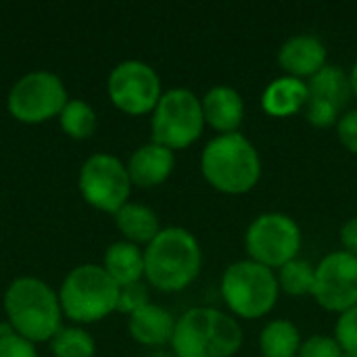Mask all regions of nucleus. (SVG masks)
<instances>
[{
    "label": "nucleus",
    "instance_id": "nucleus-4",
    "mask_svg": "<svg viewBox=\"0 0 357 357\" xmlns=\"http://www.w3.org/2000/svg\"><path fill=\"white\" fill-rule=\"evenodd\" d=\"M169 345L176 357H232L243 347V328L218 307H192L176 320Z\"/></svg>",
    "mask_w": 357,
    "mask_h": 357
},
{
    "label": "nucleus",
    "instance_id": "nucleus-26",
    "mask_svg": "<svg viewBox=\"0 0 357 357\" xmlns=\"http://www.w3.org/2000/svg\"><path fill=\"white\" fill-rule=\"evenodd\" d=\"M335 339L345 354L357 356V305L339 316L335 324Z\"/></svg>",
    "mask_w": 357,
    "mask_h": 357
},
{
    "label": "nucleus",
    "instance_id": "nucleus-23",
    "mask_svg": "<svg viewBox=\"0 0 357 357\" xmlns=\"http://www.w3.org/2000/svg\"><path fill=\"white\" fill-rule=\"evenodd\" d=\"M278 284L280 291H284L291 297H305L314 293V282H316V266L305 261V259H293L284 264L278 274Z\"/></svg>",
    "mask_w": 357,
    "mask_h": 357
},
{
    "label": "nucleus",
    "instance_id": "nucleus-17",
    "mask_svg": "<svg viewBox=\"0 0 357 357\" xmlns=\"http://www.w3.org/2000/svg\"><path fill=\"white\" fill-rule=\"evenodd\" d=\"M307 100H310L307 82L291 75H280L266 86L261 94V109L270 117H291L303 111Z\"/></svg>",
    "mask_w": 357,
    "mask_h": 357
},
{
    "label": "nucleus",
    "instance_id": "nucleus-2",
    "mask_svg": "<svg viewBox=\"0 0 357 357\" xmlns=\"http://www.w3.org/2000/svg\"><path fill=\"white\" fill-rule=\"evenodd\" d=\"M4 314L10 328L29 343H50L63 328L59 293L42 278H15L4 293Z\"/></svg>",
    "mask_w": 357,
    "mask_h": 357
},
{
    "label": "nucleus",
    "instance_id": "nucleus-12",
    "mask_svg": "<svg viewBox=\"0 0 357 357\" xmlns=\"http://www.w3.org/2000/svg\"><path fill=\"white\" fill-rule=\"evenodd\" d=\"M312 297L333 314H343L357 305V257L347 251H333L316 266Z\"/></svg>",
    "mask_w": 357,
    "mask_h": 357
},
{
    "label": "nucleus",
    "instance_id": "nucleus-25",
    "mask_svg": "<svg viewBox=\"0 0 357 357\" xmlns=\"http://www.w3.org/2000/svg\"><path fill=\"white\" fill-rule=\"evenodd\" d=\"M149 303H151V299H149V289L144 282L119 287V299H117V312L119 314H126L130 318L132 314H136L138 310H142Z\"/></svg>",
    "mask_w": 357,
    "mask_h": 357
},
{
    "label": "nucleus",
    "instance_id": "nucleus-27",
    "mask_svg": "<svg viewBox=\"0 0 357 357\" xmlns=\"http://www.w3.org/2000/svg\"><path fill=\"white\" fill-rule=\"evenodd\" d=\"M343 349L335 337L328 335H314L301 343L297 357H341Z\"/></svg>",
    "mask_w": 357,
    "mask_h": 357
},
{
    "label": "nucleus",
    "instance_id": "nucleus-3",
    "mask_svg": "<svg viewBox=\"0 0 357 357\" xmlns=\"http://www.w3.org/2000/svg\"><path fill=\"white\" fill-rule=\"evenodd\" d=\"M201 174L211 188L224 195H245L261 178V157L241 132L218 134L201 153Z\"/></svg>",
    "mask_w": 357,
    "mask_h": 357
},
{
    "label": "nucleus",
    "instance_id": "nucleus-19",
    "mask_svg": "<svg viewBox=\"0 0 357 357\" xmlns=\"http://www.w3.org/2000/svg\"><path fill=\"white\" fill-rule=\"evenodd\" d=\"M115 226L117 230L123 234V238L128 243L134 245H149L159 232H161V222L159 215L155 213V209H151L149 205L142 203H126L115 215Z\"/></svg>",
    "mask_w": 357,
    "mask_h": 357
},
{
    "label": "nucleus",
    "instance_id": "nucleus-28",
    "mask_svg": "<svg viewBox=\"0 0 357 357\" xmlns=\"http://www.w3.org/2000/svg\"><path fill=\"white\" fill-rule=\"evenodd\" d=\"M305 117L307 121L314 126V128H331V126H337L339 119H341V111L324 100H316V98H310L307 105H305Z\"/></svg>",
    "mask_w": 357,
    "mask_h": 357
},
{
    "label": "nucleus",
    "instance_id": "nucleus-13",
    "mask_svg": "<svg viewBox=\"0 0 357 357\" xmlns=\"http://www.w3.org/2000/svg\"><path fill=\"white\" fill-rule=\"evenodd\" d=\"M326 46L318 36L297 33L280 46L278 65L282 67L284 75L305 82L326 65Z\"/></svg>",
    "mask_w": 357,
    "mask_h": 357
},
{
    "label": "nucleus",
    "instance_id": "nucleus-21",
    "mask_svg": "<svg viewBox=\"0 0 357 357\" xmlns=\"http://www.w3.org/2000/svg\"><path fill=\"white\" fill-rule=\"evenodd\" d=\"M301 343V333L291 320H272L259 335L261 357H297Z\"/></svg>",
    "mask_w": 357,
    "mask_h": 357
},
{
    "label": "nucleus",
    "instance_id": "nucleus-29",
    "mask_svg": "<svg viewBox=\"0 0 357 357\" xmlns=\"http://www.w3.org/2000/svg\"><path fill=\"white\" fill-rule=\"evenodd\" d=\"M0 357H38L36 345L17 333L0 337Z\"/></svg>",
    "mask_w": 357,
    "mask_h": 357
},
{
    "label": "nucleus",
    "instance_id": "nucleus-32",
    "mask_svg": "<svg viewBox=\"0 0 357 357\" xmlns=\"http://www.w3.org/2000/svg\"><path fill=\"white\" fill-rule=\"evenodd\" d=\"M349 77H351V88H354V96H357V61H356V65H354V69H351V73H349Z\"/></svg>",
    "mask_w": 357,
    "mask_h": 357
},
{
    "label": "nucleus",
    "instance_id": "nucleus-8",
    "mask_svg": "<svg viewBox=\"0 0 357 357\" xmlns=\"http://www.w3.org/2000/svg\"><path fill=\"white\" fill-rule=\"evenodd\" d=\"M67 102L69 94L63 79L56 73L40 69L25 73L13 84L6 96V111L15 121L40 126L59 119Z\"/></svg>",
    "mask_w": 357,
    "mask_h": 357
},
{
    "label": "nucleus",
    "instance_id": "nucleus-16",
    "mask_svg": "<svg viewBox=\"0 0 357 357\" xmlns=\"http://www.w3.org/2000/svg\"><path fill=\"white\" fill-rule=\"evenodd\" d=\"M174 328H176L174 316L157 303H149L128 318L130 337L144 347L169 345L174 337Z\"/></svg>",
    "mask_w": 357,
    "mask_h": 357
},
{
    "label": "nucleus",
    "instance_id": "nucleus-7",
    "mask_svg": "<svg viewBox=\"0 0 357 357\" xmlns=\"http://www.w3.org/2000/svg\"><path fill=\"white\" fill-rule=\"evenodd\" d=\"M203 130L205 117L201 98L188 88H172L163 92L151 113V140L174 153L195 144Z\"/></svg>",
    "mask_w": 357,
    "mask_h": 357
},
{
    "label": "nucleus",
    "instance_id": "nucleus-33",
    "mask_svg": "<svg viewBox=\"0 0 357 357\" xmlns=\"http://www.w3.org/2000/svg\"><path fill=\"white\" fill-rule=\"evenodd\" d=\"M341 357H357V356H351V354H345V351H343V356Z\"/></svg>",
    "mask_w": 357,
    "mask_h": 357
},
{
    "label": "nucleus",
    "instance_id": "nucleus-30",
    "mask_svg": "<svg viewBox=\"0 0 357 357\" xmlns=\"http://www.w3.org/2000/svg\"><path fill=\"white\" fill-rule=\"evenodd\" d=\"M337 134H339L341 144L349 153L357 155V109H351L345 115H341L337 123Z\"/></svg>",
    "mask_w": 357,
    "mask_h": 357
},
{
    "label": "nucleus",
    "instance_id": "nucleus-10",
    "mask_svg": "<svg viewBox=\"0 0 357 357\" xmlns=\"http://www.w3.org/2000/svg\"><path fill=\"white\" fill-rule=\"evenodd\" d=\"M77 186L90 207L111 215L130 203L132 195V180L126 163L109 153H96L84 161Z\"/></svg>",
    "mask_w": 357,
    "mask_h": 357
},
{
    "label": "nucleus",
    "instance_id": "nucleus-9",
    "mask_svg": "<svg viewBox=\"0 0 357 357\" xmlns=\"http://www.w3.org/2000/svg\"><path fill=\"white\" fill-rule=\"evenodd\" d=\"M245 249L249 259L270 270H280L284 264L297 259L301 251V228L287 213H261L247 228Z\"/></svg>",
    "mask_w": 357,
    "mask_h": 357
},
{
    "label": "nucleus",
    "instance_id": "nucleus-15",
    "mask_svg": "<svg viewBox=\"0 0 357 357\" xmlns=\"http://www.w3.org/2000/svg\"><path fill=\"white\" fill-rule=\"evenodd\" d=\"M205 126L213 128L220 134L238 132L245 119V100L241 92L232 86L220 84L205 92L201 98Z\"/></svg>",
    "mask_w": 357,
    "mask_h": 357
},
{
    "label": "nucleus",
    "instance_id": "nucleus-14",
    "mask_svg": "<svg viewBox=\"0 0 357 357\" xmlns=\"http://www.w3.org/2000/svg\"><path fill=\"white\" fill-rule=\"evenodd\" d=\"M126 167H128L132 186L157 188L172 176V172L176 167V155L167 146H161L151 140V142L138 146L130 155Z\"/></svg>",
    "mask_w": 357,
    "mask_h": 357
},
{
    "label": "nucleus",
    "instance_id": "nucleus-5",
    "mask_svg": "<svg viewBox=\"0 0 357 357\" xmlns=\"http://www.w3.org/2000/svg\"><path fill=\"white\" fill-rule=\"evenodd\" d=\"M119 284L105 272L102 266H75L59 289L63 316L75 324L100 322L117 312Z\"/></svg>",
    "mask_w": 357,
    "mask_h": 357
},
{
    "label": "nucleus",
    "instance_id": "nucleus-1",
    "mask_svg": "<svg viewBox=\"0 0 357 357\" xmlns=\"http://www.w3.org/2000/svg\"><path fill=\"white\" fill-rule=\"evenodd\" d=\"M201 266V245L197 236L182 226L161 228L144 249V278L163 293L188 289L197 280Z\"/></svg>",
    "mask_w": 357,
    "mask_h": 357
},
{
    "label": "nucleus",
    "instance_id": "nucleus-24",
    "mask_svg": "<svg viewBox=\"0 0 357 357\" xmlns=\"http://www.w3.org/2000/svg\"><path fill=\"white\" fill-rule=\"evenodd\" d=\"M54 357H94L96 341L82 326H63L48 343Z\"/></svg>",
    "mask_w": 357,
    "mask_h": 357
},
{
    "label": "nucleus",
    "instance_id": "nucleus-20",
    "mask_svg": "<svg viewBox=\"0 0 357 357\" xmlns=\"http://www.w3.org/2000/svg\"><path fill=\"white\" fill-rule=\"evenodd\" d=\"M307 90H310V98L324 100V102L337 107L339 111H343L354 96L349 73H345L341 67L328 65V63L314 77L307 79Z\"/></svg>",
    "mask_w": 357,
    "mask_h": 357
},
{
    "label": "nucleus",
    "instance_id": "nucleus-22",
    "mask_svg": "<svg viewBox=\"0 0 357 357\" xmlns=\"http://www.w3.org/2000/svg\"><path fill=\"white\" fill-rule=\"evenodd\" d=\"M59 126L69 138L88 140L96 132L98 117L90 102H86L82 98H69V102L65 105V109L59 115Z\"/></svg>",
    "mask_w": 357,
    "mask_h": 357
},
{
    "label": "nucleus",
    "instance_id": "nucleus-18",
    "mask_svg": "<svg viewBox=\"0 0 357 357\" xmlns=\"http://www.w3.org/2000/svg\"><path fill=\"white\" fill-rule=\"evenodd\" d=\"M102 268L119 287L142 282V278H144V251L134 243L117 241V243L109 245V249L105 251Z\"/></svg>",
    "mask_w": 357,
    "mask_h": 357
},
{
    "label": "nucleus",
    "instance_id": "nucleus-31",
    "mask_svg": "<svg viewBox=\"0 0 357 357\" xmlns=\"http://www.w3.org/2000/svg\"><path fill=\"white\" fill-rule=\"evenodd\" d=\"M341 245H343V251L357 257V215L349 218L341 226Z\"/></svg>",
    "mask_w": 357,
    "mask_h": 357
},
{
    "label": "nucleus",
    "instance_id": "nucleus-11",
    "mask_svg": "<svg viewBox=\"0 0 357 357\" xmlns=\"http://www.w3.org/2000/svg\"><path fill=\"white\" fill-rule=\"evenodd\" d=\"M107 94L115 109L126 115H149L163 96L159 73L144 61L117 63L107 79Z\"/></svg>",
    "mask_w": 357,
    "mask_h": 357
},
{
    "label": "nucleus",
    "instance_id": "nucleus-6",
    "mask_svg": "<svg viewBox=\"0 0 357 357\" xmlns=\"http://www.w3.org/2000/svg\"><path fill=\"white\" fill-rule=\"evenodd\" d=\"M220 291L232 316L257 320L274 310L280 284L274 270L253 259H241L224 270Z\"/></svg>",
    "mask_w": 357,
    "mask_h": 357
}]
</instances>
